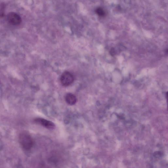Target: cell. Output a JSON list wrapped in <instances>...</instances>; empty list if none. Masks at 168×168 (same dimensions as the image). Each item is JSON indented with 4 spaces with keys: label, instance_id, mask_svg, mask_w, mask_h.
Instances as JSON below:
<instances>
[{
    "label": "cell",
    "instance_id": "5",
    "mask_svg": "<svg viewBox=\"0 0 168 168\" xmlns=\"http://www.w3.org/2000/svg\"><path fill=\"white\" fill-rule=\"evenodd\" d=\"M65 99L67 103L71 105L75 104L77 101L76 96L71 93L67 94L66 96Z\"/></svg>",
    "mask_w": 168,
    "mask_h": 168
},
{
    "label": "cell",
    "instance_id": "4",
    "mask_svg": "<svg viewBox=\"0 0 168 168\" xmlns=\"http://www.w3.org/2000/svg\"><path fill=\"white\" fill-rule=\"evenodd\" d=\"M36 124L40 125L48 130H53L55 127V125L50 121L41 118H38L35 119Z\"/></svg>",
    "mask_w": 168,
    "mask_h": 168
},
{
    "label": "cell",
    "instance_id": "6",
    "mask_svg": "<svg viewBox=\"0 0 168 168\" xmlns=\"http://www.w3.org/2000/svg\"><path fill=\"white\" fill-rule=\"evenodd\" d=\"M96 14L100 17H103L105 16V13L103 9L101 7L97 8L95 10Z\"/></svg>",
    "mask_w": 168,
    "mask_h": 168
},
{
    "label": "cell",
    "instance_id": "3",
    "mask_svg": "<svg viewBox=\"0 0 168 168\" xmlns=\"http://www.w3.org/2000/svg\"><path fill=\"white\" fill-rule=\"evenodd\" d=\"M7 20L9 24L14 26L20 24L22 21L20 15L14 12H10L7 15Z\"/></svg>",
    "mask_w": 168,
    "mask_h": 168
},
{
    "label": "cell",
    "instance_id": "8",
    "mask_svg": "<svg viewBox=\"0 0 168 168\" xmlns=\"http://www.w3.org/2000/svg\"><path fill=\"white\" fill-rule=\"evenodd\" d=\"M110 53L111 56L114 55L115 54V51L114 48H113L111 49L110 51Z\"/></svg>",
    "mask_w": 168,
    "mask_h": 168
},
{
    "label": "cell",
    "instance_id": "2",
    "mask_svg": "<svg viewBox=\"0 0 168 168\" xmlns=\"http://www.w3.org/2000/svg\"><path fill=\"white\" fill-rule=\"evenodd\" d=\"M74 80V76L68 71L64 72L60 77V82L64 86H68L70 85L73 82Z\"/></svg>",
    "mask_w": 168,
    "mask_h": 168
},
{
    "label": "cell",
    "instance_id": "7",
    "mask_svg": "<svg viewBox=\"0 0 168 168\" xmlns=\"http://www.w3.org/2000/svg\"><path fill=\"white\" fill-rule=\"evenodd\" d=\"M5 6L4 4H0V18L4 17V15Z\"/></svg>",
    "mask_w": 168,
    "mask_h": 168
},
{
    "label": "cell",
    "instance_id": "1",
    "mask_svg": "<svg viewBox=\"0 0 168 168\" xmlns=\"http://www.w3.org/2000/svg\"><path fill=\"white\" fill-rule=\"evenodd\" d=\"M19 141L22 147L27 151L30 150L34 144L33 140L31 136L26 133H22L19 135Z\"/></svg>",
    "mask_w": 168,
    "mask_h": 168
}]
</instances>
